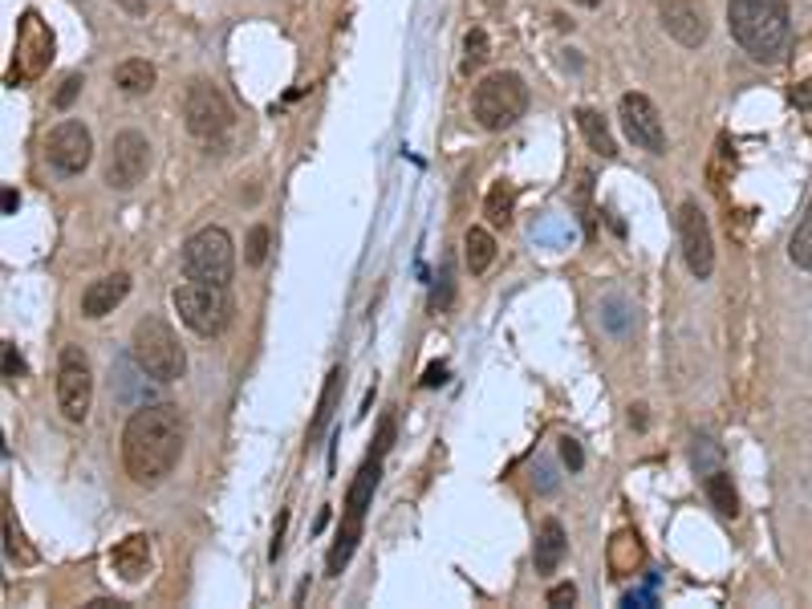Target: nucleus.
Wrapping results in <instances>:
<instances>
[{
    "instance_id": "f257e3e1",
    "label": "nucleus",
    "mask_w": 812,
    "mask_h": 609,
    "mask_svg": "<svg viewBox=\"0 0 812 609\" xmlns=\"http://www.w3.org/2000/svg\"><path fill=\"white\" fill-rule=\"evenodd\" d=\"M183 443H188V422L176 402L139 407L122 427V468L139 488H159L179 468Z\"/></svg>"
},
{
    "instance_id": "f03ea898",
    "label": "nucleus",
    "mask_w": 812,
    "mask_h": 609,
    "mask_svg": "<svg viewBox=\"0 0 812 609\" xmlns=\"http://www.w3.org/2000/svg\"><path fill=\"white\" fill-rule=\"evenodd\" d=\"M728 29L752 61H780L792 46L789 0H728Z\"/></svg>"
},
{
    "instance_id": "7ed1b4c3",
    "label": "nucleus",
    "mask_w": 812,
    "mask_h": 609,
    "mask_svg": "<svg viewBox=\"0 0 812 609\" xmlns=\"http://www.w3.org/2000/svg\"><path fill=\"white\" fill-rule=\"evenodd\" d=\"M130 358L154 382H176L188 370V353L179 346L176 329L154 313L142 317L139 326H134V333H130Z\"/></svg>"
},
{
    "instance_id": "20e7f679",
    "label": "nucleus",
    "mask_w": 812,
    "mask_h": 609,
    "mask_svg": "<svg viewBox=\"0 0 812 609\" xmlns=\"http://www.w3.org/2000/svg\"><path fill=\"white\" fill-rule=\"evenodd\" d=\"M378 476H382V456H365V463L358 468L353 476L350 492H345V512H342V528H338V540H333L330 557H325V569L330 577H342V569L350 565L353 549H358V540H362V525H365V512L374 505V488H378Z\"/></svg>"
},
{
    "instance_id": "39448f33",
    "label": "nucleus",
    "mask_w": 812,
    "mask_h": 609,
    "mask_svg": "<svg viewBox=\"0 0 812 609\" xmlns=\"http://www.w3.org/2000/svg\"><path fill=\"white\" fill-rule=\"evenodd\" d=\"M529 110V86L512 70L488 73L475 90H471V114L483 130H508L517 127Z\"/></svg>"
},
{
    "instance_id": "423d86ee",
    "label": "nucleus",
    "mask_w": 812,
    "mask_h": 609,
    "mask_svg": "<svg viewBox=\"0 0 812 609\" xmlns=\"http://www.w3.org/2000/svg\"><path fill=\"white\" fill-rule=\"evenodd\" d=\"M183 122L208 151H224L235 118L228 98L220 94V86H212L208 78H196V82H188V94H183Z\"/></svg>"
},
{
    "instance_id": "0eeeda50",
    "label": "nucleus",
    "mask_w": 812,
    "mask_h": 609,
    "mask_svg": "<svg viewBox=\"0 0 812 609\" xmlns=\"http://www.w3.org/2000/svg\"><path fill=\"white\" fill-rule=\"evenodd\" d=\"M183 277L188 281H203V284H220L228 289L235 277V244L228 228L220 223H208L200 232L191 236L183 244Z\"/></svg>"
},
{
    "instance_id": "6e6552de",
    "label": "nucleus",
    "mask_w": 812,
    "mask_h": 609,
    "mask_svg": "<svg viewBox=\"0 0 812 609\" xmlns=\"http://www.w3.org/2000/svg\"><path fill=\"white\" fill-rule=\"evenodd\" d=\"M171 304H176L179 321L191 333H200V338H220L228 329V321H232V297L220 284H203V281L176 284Z\"/></svg>"
},
{
    "instance_id": "1a4fd4ad",
    "label": "nucleus",
    "mask_w": 812,
    "mask_h": 609,
    "mask_svg": "<svg viewBox=\"0 0 812 609\" xmlns=\"http://www.w3.org/2000/svg\"><path fill=\"white\" fill-rule=\"evenodd\" d=\"M53 61V29L41 21V12H24L17 24V46H12V82H37Z\"/></svg>"
},
{
    "instance_id": "9d476101",
    "label": "nucleus",
    "mask_w": 812,
    "mask_h": 609,
    "mask_svg": "<svg viewBox=\"0 0 812 609\" xmlns=\"http://www.w3.org/2000/svg\"><path fill=\"white\" fill-rule=\"evenodd\" d=\"M94 402V370L78 346H66L58 358V407L70 422H86Z\"/></svg>"
},
{
    "instance_id": "9b49d317",
    "label": "nucleus",
    "mask_w": 812,
    "mask_h": 609,
    "mask_svg": "<svg viewBox=\"0 0 812 609\" xmlns=\"http://www.w3.org/2000/svg\"><path fill=\"white\" fill-rule=\"evenodd\" d=\"M46 154H49V167H53L58 176H66V179L82 176L86 167H90V159H94V134H90L78 118H66V122H58V127L49 130Z\"/></svg>"
},
{
    "instance_id": "f8f14e48",
    "label": "nucleus",
    "mask_w": 812,
    "mask_h": 609,
    "mask_svg": "<svg viewBox=\"0 0 812 609\" xmlns=\"http://www.w3.org/2000/svg\"><path fill=\"white\" fill-rule=\"evenodd\" d=\"M147 167H151V142H147V134H139V130H122V134H114L110 154H107V188L110 191L139 188L142 176H147Z\"/></svg>"
},
{
    "instance_id": "ddd939ff",
    "label": "nucleus",
    "mask_w": 812,
    "mask_h": 609,
    "mask_svg": "<svg viewBox=\"0 0 812 609\" xmlns=\"http://www.w3.org/2000/svg\"><path fill=\"white\" fill-rule=\"evenodd\" d=\"M679 244H683V260L695 281H706L715 272V240H711V223H706L703 208L695 200H683L679 208Z\"/></svg>"
},
{
    "instance_id": "4468645a",
    "label": "nucleus",
    "mask_w": 812,
    "mask_h": 609,
    "mask_svg": "<svg viewBox=\"0 0 812 609\" xmlns=\"http://www.w3.org/2000/svg\"><path fill=\"white\" fill-rule=\"evenodd\" d=\"M618 118H622L625 139L634 142L638 151L666 154V127H662L659 106L650 102L646 94H622V102H618Z\"/></svg>"
},
{
    "instance_id": "2eb2a0df",
    "label": "nucleus",
    "mask_w": 812,
    "mask_h": 609,
    "mask_svg": "<svg viewBox=\"0 0 812 609\" xmlns=\"http://www.w3.org/2000/svg\"><path fill=\"white\" fill-rule=\"evenodd\" d=\"M662 29L686 49H699L711 33L703 4H695V0H666L662 4Z\"/></svg>"
},
{
    "instance_id": "dca6fc26",
    "label": "nucleus",
    "mask_w": 812,
    "mask_h": 609,
    "mask_svg": "<svg viewBox=\"0 0 812 609\" xmlns=\"http://www.w3.org/2000/svg\"><path fill=\"white\" fill-rule=\"evenodd\" d=\"M154 565V552H151V537H142V532H130V537H122L110 549V569H114L127 586H139V581H147V573H151Z\"/></svg>"
},
{
    "instance_id": "f3484780",
    "label": "nucleus",
    "mask_w": 812,
    "mask_h": 609,
    "mask_svg": "<svg viewBox=\"0 0 812 609\" xmlns=\"http://www.w3.org/2000/svg\"><path fill=\"white\" fill-rule=\"evenodd\" d=\"M130 297V272H110V277H98V281L86 284L82 293V317L98 321V317L114 313L118 304Z\"/></svg>"
},
{
    "instance_id": "a211bd4d",
    "label": "nucleus",
    "mask_w": 812,
    "mask_h": 609,
    "mask_svg": "<svg viewBox=\"0 0 812 609\" xmlns=\"http://www.w3.org/2000/svg\"><path fill=\"white\" fill-rule=\"evenodd\" d=\"M565 549H569L565 525H561L557 516L541 520V528H537V549H532V565H537V573H557L561 561H565Z\"/></svg>"
},
{
    "instance_id": "6ab92c4d",
    "label": "nucleus",
    "mask_w": 812,
    "mask_h": 609,
    "mask_svg": "<svg viewBox=\"0 0 812 609\" xmlns=\"http://www.w3.org/2000/svg\"><path fill=\"white\" fill-rule=\"evenodd\" d=\"M154 82H159V70H154L151 61L127 58V61H118V66H114V86H118V94L142 98V94H151Z\"/></svg>"
},
{
    "instance_id": "aec40b11",
    "label": "nucleus",
    "mask_w": 812,
    "mask_h": 609,
    "mask_svg": "<svg viewBox=\"0 0 812 609\" xmlns=\"http://www.w3.org/2000/svg\"><path fill=\"white\" fill-rule=\"evenodd\" d=\"M610 569L613 577H634L642 565H646V549H642V540H638V532H630V528H622L618 537L610 540Z\"/></svg>"
},
{
    "instance_id": "412c9836",
    "label": "nucleus",
    "mask_w": 812,
    "mask_h": 609,
    "mask_svg": "<svg viewBox=\"0 0 812 609\" xmlns=\"http://www.w3.org/2000/svg\"><path fill=\"white\" fill-rule=\"evenodd\" d=\"M342 378H345V370H342V366H333L330 378H325V390H321L318 415H313V422H309V447H313L321 435L330 431L333 415H338V399H342Z\"/></svg>"
},
{
    "instance_id": "4be33fe9",
    "label": "nucleus",
    "mask_w": 812,
    "mask_h": 609,
    "mask_svg": "<svg viewBox=\"0 0 812 609\" xmlns=\"http://www.w3.org/2000/svg\"><path fill=\"white\" fill-rule=\"evenodd\" d=\"M706 500H711V508H715L723 520H735L740 516V492H735V483H731V476L723 468H711L706 471Z\"/></svg>"
},
{
    "instance_id": "5701e85b",
    "label": "nucleus",
    "mask_w": 812,
    "mask_h": 609,
    "mask_svg": "<svg viewBox=\"0 0 812 609\" xmlns=\"http://www.w3.org/2000/svg\"><path fill=\"white\" fill-rule=\"evenodd\" d=\"M573 118H578V130H581V139L589 142V151H598L601 159H613V154H618V142H613L610 127H605V118H601L598 110L581 106Z\"/></svg>"
},
{
    "instance_id": "b1692460",
    "label": "nucleus",
    "mask_w": 812,
    "mask_h": 609,
    "mask_svg": "<svg viewBox=\"0 0 812 609\" xmlns=\"http://www.w3.org/2000/svg\"><path fill=\"white\" fill-rule=\"evenodd\" d=\"M463 260H468L471 277H483L495 260V236L488 228H468V236H463Z\"/></svg>"
},
{
    "instance_id": "393cba45",
    "label": "nucleus",
    "mask_w": 812,
    "mask_h": 609,
    "mask_svg": "<svg viewBox=\"0 0 812 609\" xmlns=\"http://www.w3.org/2000/svg\"><path fill=\"white\" fill-rule=\"evenodd\" d=\"M512 211H517V188L508 179H495L492 188H488V200H483V216H488L492 228H508Z\"/></svg>"
},
{
    "instance_id": "a878e982",
    "label": "nucleus",
    "mask_w": 812,
    "mask_h": 609,
    "mask_svg": "<svg viewBox=\"0 0 812 609\" xmlns=\"http://www.w3.org/2000/svg\"><path fill=\"white\" fill-rule=\"evenodd\" d=\"M789 257H792L796 269L812 272V200H809V208H804L801 223H796V232H792V240H789Z\"/></svg>"
},
{
    "instance_id": "bb28decb",
    "label": "nucleus",
    "mask_w": 812,
    "mask_h": 609,
    "mask_svg": "<svg viewBox=\"0 0 812 609\" xmlns=\"http://www.w3.org/2000/svg\"><path fill=\"white\" fill-rule=\"evenodd\" d=\"M4 552H9V561H17V565H33L37 561V552L29 549V545H24L21 528L12 525L9 505H4Z\"/></svg>"
},
{
    "instance_id": "cd10ccee",
    "label": "nucleus",
    "mask_w": 812,
    "mask_h": 609,
    "mask_svg": "<svg viewBox=\"0 0 812 609\" xmlns=\"http://www.w3.org/2000/svg\"><path fill=\"white\" fill-rule=\"evenodd\" d=\"M488 53H492L488 33L483 29H468V37H463V73L480 70L483 61H488Z\"/></svg>"
},
{
    "instance_id": "c85d7f7f",
    "label": "nucleus",
    "mask_w": 812,
    "mask_h": 609,
    "mask_svg": "<svg viewBox=\"0 0 812 609\" xmlns=\"http://www.w3.org/2000/svg\"><path fill=\"white\" fill-rule=\"evenodd\" d=\"M451 301H455V269H451V260H443L439 284L431 289V309H435V313H448Z\"/></svg>"
},
{
    "instance_id": "c756f323",
    "label": "nucleus",
    "mask_w": 812,
    "mask_h": 609,
    "mask_svg": "<svg viewBox=\"0 0 812 609\" xmlns=\"http://www.w3.org/2000/svg\"><path fill=\"white\" fill-rule=\"evenodd\" d=\"M264 257H269V228H264V223H257V228L248 232V252H244V260L252 264V269H260V264H264Z\"/></svg>"
},
{
    "instance_id": "7c9ffc66",
    "label": "nucleus",
    "mask_w": 812,
    "mask_h": 609,
    "mask_svg": "<svg viewBox=\"0 0 812 609\" xmlns=\"http://www.w3.org/2000/svg\"><path fill=\"white\" fill-rule=\"evenodd\" d=\"M82 86H86V78H82V73H70V78H66V82H61V90H58V94H53V106H58V110H70V106H73V98L82 94Z\"/></svg>"
},
{
    "instance_id": "2f4dec72",
    "label": "nucleus",
    "mask_w": 812,
    "mask_h": 609,
    "mask_svg": "<svg viewBox=\"0 0 812 609\" xmlns=\"http://www.w3.org/2000/svg\"><path fill=\"white\" fill-rule=\"evenodd\" d=\"M561 463H565L569 471L585 468V451H581V443L573 439V435H565V439H561Z\"/></svg>"
},
{
    "instance_id": "473e14b6",
    "label": "nucleus",
    "mask_w": 812,
    "mask_h": 609,
    "mask_svg": "<svg viewBox=\"0 0 812 609\" xmlns=\"http://www.w3.org/2000/svg\"><path fill=\"white\" fill-rule=\"evenodd\" d=\"M549 606H557V609H565V606H573V601H578V586H573V581H561V586H553L549 589Z\"/></svg>"
},
{
    "instance_id": "72a5a7b5",
    "label": "nucleus",
    "mask_w": 812,
    "mask_h": 609,
    "mask_svg": "<svg viewBox=\"0 0 812 609\" xmlns=\"http://www.w3.org/2000/svg\"><path fill=\"white\" fill-rule=\"evenodd\" d=\"M0 350H4V378H24V358H21V350H17L12 341H4Z\"/></svg>"
},
{
    "instance_id": "f704fd0d",
    "label": "nucleus",
    "mask_w": 812,
    "mask_h": 609,
    "mask_svg": "<svg viewBox=\"0 0 812 609\" xmlns=\"http://www.w3.org/2000/svg\"><path fill=\"white\" fill-rule=\"evenodd\" d=\"M390 443H394V419H382V427H378V439H374V456H387Z\"/></svg>"
},
{
    "instance_id": "c9c22d12",
    "label": "nucleus",
    "mask_w": 812,
    "mask_h": 609,
    "mask_svg": "<svg viewBox=\"0 0 812 609\" xmlns=\"http://www.w3.org/2000/svg\"><path fill=\"white\" fill-rule=\"evenodd\" d=\"M789 102L796 106V110H812V82H801V86H792Z\"/></svg>"
},
{
    "instance_id": "e433bc0d",
    "label": "nucleus",
    "mask_w": 812,
    "mask_h": 609,
    "mask_svg": "<svg viewBox=\"0 0 812 609\" xmlns=\"http://www.w3.org/2000/svg\"><path fill=\"white\" fill-rule=\"evenodd\" d=\"M284 525H289V512H281V520H277V537H272V561L281 557L284 549Z\"/></svg>"
},
{
    "instance_id": "4c0bfd02",
    "label": "nucleus",
    "mask_w": 812,
    "mask_h": 609,
    "mask_svg": "<svg viewBox=\"0 0 812 609\" xmlns=\"http://www.w3.org/2000/svg\"><path fill=\"white\" fill-rule=\"evenodd\" d=\"M443 382H448V366H431L423 378V387H443Z\"/></svg>"
},
{
    "instance_id": "58836bf2",
    "label": "nucleus",
    "mask_w": 812,
    "mask_h": 609,
    "mask_svg": "<svg viewBox=\"0 0 812 609\" xmlns=\"http://www.w3.org/2000/svg\"><path fill=\"white\" fill-rule=\"evenodd\" d=\"M114 4L130 17H147V0H114Z\"/></svg>"
},
{
    "instance_id": "ea45409f",
    "label": "nucleus",
    "mask_w": 812,
    "mask_h": 609,
    "mask_svg": "<svg viewBox=\"0 0 812 609\" xmlns=\"http://www.w3.org/2000/svg\"><path fill=\"white\" fill-rule=\"evenodd\" d=\"M86 609H130L127 601H114V598H94Z\"/></svg>"
},
{
    "instance_id": "a19ab883",
    "label": "nucleus",
    "mask_w": 812,
    "mask_h": 609,
    "mask_svg": "<svg viewBox=\"0 0 812 609\" xmlns=\"http://www.w3.org/2000/svg\"><path fill=\"white\" fill-rule=\"evenodd\" d=\"M17 208H21V196H17L12 188H4V216H12Z\"/></svg>"
},
{
    "instance_id": "79ce46f5",
    "label": "nucleus",
    "mask_w": 812,
    "mask_h": 609,
    "mask_svg": "<svg viewBox=\"0 0 812 609\" xmlns=\"http://www.w3.org/2000/svg\"><path fill=\"white\" fill-rule=\"evenodd\" d=\"M630 422H634L638 431H646V407H630Z\"/></svg>"
},
{
    "instance_id": "37998d69",
    "label": "nucleus",
    "mask_w": 812,
    "mask_h": 609,
    "mask_svg": "<svg viewBox=\"0 0 812 609\" xmlns=\"http://www.w3.org/2000/svg\"><path fill=\"white\" fill-rule=\"evenodd\" d=\"M573 4H581V9H601V0H573Z\"/></svg>"
}]
</instances>
